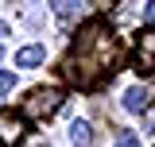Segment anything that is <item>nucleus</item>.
Instances as JSON below:
<instances>
[{
    "label": "nucleus",
    "mask_w": 155,
    "mask_h": 147,
    "mask_svg": "<svg viewBox=\"0 0 155 147\" xmlns=\"http://www.w3.org/2000/svg\"><path fill=\"white\" fill-rule=\"evenodd\" d=\"M116 70V39L105 23H89L74 43V58L66 62V77L74 85H93L101 74Z\"/></svg>",
    "instance_id": "obj_1"
},
{
    "label": "nucleus",
    "mask_w": 155,
    "mask_h": 147,
    "mask_svg": "<svg viewBox=\"0 0 155 147\" xmlns=\"http://www.w3.org/2000/svg\"><path fill=\"white\" fill-rule=\"evenodd\" d=\"M58 109H62V93L51 89V85L31 89L27 101H23V112H27V116H51V112H58Z\"/></svg>",
    "instance_id": "obj_2"
},
{
    "label": "nucleus",
    "mask_w": 155,
    "mask_h": 147,
    "mask_svg": "<svg viewBox=\"0 0 155 147\" xmlns=\"http://www.w3.org/2000/svg\"><path fill=\"white\" fill-rule=\"evenodd\" d=\"M136 66H140V74L155 70V27L140 31V39H136Z\"/></svg>",
    "instance_id": "obj_3"
},
{
    "label": "nucleus",
    "mask_w": 155,
    "mask_h": 147,
    "mask_svg": "<svg viewBox=\"0 0 155 147\" xmlns=\"http://www.w3.org/2000/svg\"><path fill=\"white\" fill-rule=\"evenodd\" d=\"M19 139H23L19 112H0V143H19Z\"/></svg>",
    "instance_id": "obj_4"
},
{
    "label": "nucleus",
    "mask_w": 155,
    "mask_h": 147,
    "mask_svg": "<svg viewBox=\"0 0 155 147\" xmlns=\"http://www.w3.org/2000/svg\"><path fill=\"white\" fill-rule=\"evenodd\" d=\"M151 105V93H147V85H132V89L124 93V109L128 112H143Z\"/></svg>",
    "instance_id": "obj_5"
},
{
    "label": "nucleus",
    "mask_w": 155,
    "mask_h": 147,
    "mask_svg": "<svg viewBox=\"0 0 155 147\" xmlns=\"http://www.w3.org/2000/svg\"><path fill=\"white\" fill-rule=\"evenodd\" d=\"M51 8H54V16L62 23H74L81 16V0H51Z\"/></svg>",
    "instance_id": "obj_6"
},
{
    "label": "nucleus",
    "mask_w": 155,
    "mask_h": 147,
    "mask_svg": "<svg viewBox=\"0 0 155 147\" xmlns=\"http://www.w3.org/2000/svg\"><path fill=\"white\" fill-rule=\"evenodd\" d=\"M43 58H47V51H43L39 43H31V47H23V51L16 54V66H23V70H31V66H39Z\"/></svg>",
    "instance_id": "obj_7"
},
{
    "label": "nucleus",
    "mask_w": 155,
    "mask_h": 147,
    "mask_svg": "<svg viewBox=\"0 0 155 147\" xmlns=\"http://www.w3.org/2000/svg\"><path fill=\"white\" fill-rule=\"evenodd\" d=\"M70 139H74V147H89L93 143V128H89L85 120H78L74 128H70Z\"/></svg>",
    "instance_id": "obj_8"
},
{
    "label": "nucleus",
    "mask_w": 155,
    "mask_h": 147,
    "mask_svg": "<svg viewBox=\"0 0 155 147\" xmlns=\"http://www.w3.org/2000/svg\"><path fill=\"white\" fill-rule=\"evenodd\" d=\"M113 147H140V136H136V132H120Z\"/></svg>",
    "instance_id": "obj_9"
},
{
    "label": "nucleus",
    "mask_w": 155,
    "mask_h": 147,
    "mask_svg": "<svg viewBox=\"0 0 155 147\" xmlns=\"http://www.w3.org/2000/svg\"><path fill=\"white\" fill-rule=\"evenodd\" d=\"M12 85H16V74H12V70H0V97L12 93Z\"/></svg>",
    "instance_id": "obj_10"
},
{
    "label": "nucleus",
    "mask_w": 155,
    "mask_h": 147,
    "mask_svg": "<svg viewBox=\"0 0 155 147\" xmlns=\"http://www.w3.org/2000/svg\"><path fill=\"white\" fill-rule=\"evenodd\" d=\"M23 147H51V143H47L43 136H31V139H27V143H23Z\"/></svg>",
    "instance_id": "obj_11"
},
{
    "label": "nucleus",
    "mask_w": 155,
    "mask_h": 147,
    "mask_svg": "<svg viewBox=\"0 0 155 147\" xmlns=\"http://www.w3.org/2000/svg\"><path fill=\"white\" fill-rule=\"evenodd\" d=\"M143 16H147V19H155V0H147V4H143Z\"/></svg>",
    "instance_id": "obj_12"
},
{
    "label": "nucleus",
    "mask_w": 155,
    "mask_h": 147,
    "mask_svg": "<svg viewBox=\"0 0 155 147\" xmlns=\"http://www.w3.org/2000/svg\"><path fill=\"white\" fill-rule=\"evenodd\" d=\"M147 132H155V112H151V116H147Z\"/></svg>",
    "instance_id": "obj_13"
},
{
    "label": "nucleus",
    "mask_w": 155,
    "mask_h": 147,
    "mask_svg": "<svg viewBox=\"0 0 155 147\" xmlns=\"http://www.w3.org/2000/svg\"><path fill=\"white\" fill-rule=\"evenodd\" d=\"M0 54H4V47H0Z\"/></svg>",
    "instance_id": "obj_14"
}]
</instances>
